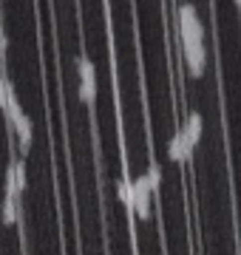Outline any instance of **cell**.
I'll list each match as a JSON object with an SVG mask.
<instances>
[{
  "mask_svg": "<svg viewBox=\"0 0 241 255\" xmlns=\"http://www.w3.org/2000/svg\"><path fill=\"white\" fill-rule=\"evenodd\" d=\"M167 156H170L173 162H187V159L193 156V145H190V139H187L185 128L173 133V139H170V145H167Z\"/></svg>",
  "mask_w": 241,
  "mask_h": 255,
  "instance_id": "2",
  "label": "cell"
},
{
  "mask_svg": "<svg viewBox=\"0 0 241 255\" xmlns=\"http://www.w3.org/2000/svg\"><path fill=\"white\" fill-rule=\"evenodd\" d=\"M185 133L187 139H190V145H199V139H202V114L199 111H193L190 117H187V125H185Z\"/></svg>",
  "mask_w": 241,
  "mask_h": 255,
  "instance_id": "6",
  "label": "cell"
},
{
  "mask_svg": "<svg viewBox=\"0 0 241 255\" xmlns=\"http://www.w3.org/2000/svg\"><path fill=\"white\" fill-rule=\"evenodd\" d=\"M9 170H11V179H14V190H17V196H20V193L26 190V162L20 159V162L11 164Z\"/></svg>",
  "mask_w": 241,
  "mask_h": 255,
  "instance_id": "8",
  "label": "cell"
},
{
  "mask_svg": "<svg viewBox=\"0 0 241 255\" xmlns=\"http://www.w3.org/2000/svg\"><path fill=\"white\" fill-rule=\"evenodd\" d=\"M145 179H148L150 193H159V184H162V167H159V164H150L148 173H145Z\"/></svg>",
  "mask_w": 241,
  "mask_h": 255,
  "instance_id": "11",
  "label": "cell"
},
{
  "mask_svg": "<svg viewBox=\"0 0 241 255\" xmlns=\"http://www.w3.org/2000/svg\"><path fill=\"white\" fill-rule=\"evenodd\" d=\"M14 130H17V139H20V150H23V156L28 153V147H31V136H34V130H31V119H28V114H20L14 122Z\"/></svg>",
  "mask_w": 241,
  "mask_h": 255,
  "instance_id": "4",
  "label": "cell"
},
{
  "mask_svg": "<svg viewBox=\"0 0 241 255\" xmlns=\"http://www.w3.org/2000/svg\"><path fill=\"white\" fill-rule=\"evenodd\" d=\"M185 51V60H187V68L193 77H202L204 74V63H207V54H204V43H187L182 46Z\"/></svg>",
  "mask_w": 241,
  "mask_h": 255,
  "instance_id": "3",
  "label": "cell"
},
{
  "mask_svg": "<svg viewBox=\"0 0 241 255\" xmlns=\"http://www.w3.org/2000/svg\"><path fill=\"white\" fill-rule=\"evenodd\" d=\"M6 46H9V40H6V34H0V57L6 54Z\"/></svg>",
  "mask_w": 241,
  "mask_h": 255,
  "instance_id": "13",
  "label": "cell"
},
{
  "mask_svg": "<svg viewBox=\"0 0 241 255\" xmlns=\"http://www.w3.org/2000/svg\"><path fill=\"white\" fill-rule=\"evenodd\" d=\"M133 216H139V219L150 216V187L145 176H136V182H133Z\"/></svg>",
  "mask_w": 241,
  "mask_h": 255,
  "instance_id": "1",
  "label": "cell"
},
{
  "mask_svg": "<svg viewBox=\"0 0 241 255\" xmlns=\"http://www.w3.org/2000/svg\"><path fill=\"white\" fill-rule=\"evenodd\" d=\"M120 199L125 201L128 213L133 216V182H128V179H122L120 182Z\"/></svg>",
  "mask_w": 241,
  "mask_h": 255,
  "instance_id": "10",
  "label": "cell"
},
{
  "mask_svg": "<svg viewBox=\"0 0 241 255\" xmlns=\"http://www.w3.org/2000/svg\"><path fill=\"white\" fill-rule=\"evenodd\" d=\"M236 6H239V11H241V0H239V3H236Z\"/></svg>",
  "mask_w": 241,
  "mask_h": 255,
  "instance_id": "14",
  "label": "cell"
},
{
  "mask_svg": "<svg viewBox=\"0 0 241 255\" xmlns=\"http://www.w3.org/2000/svg\"><path fill=\"white\" fill-rule=\"evenodd\" d=\"M176 23H179V31H190L193 26H199L196 6H190V3H182V6L176 9Z\"/></svg>",
  "mask_w": 241,
  "mask_h": 255,
  "instance_id": "5",
  "label": "cell"
},
{
  "mask_svg": "<svg viewBox=\"0 0 241 255\" xmlns=\"http://www.w3.org/2000/svg\"><path fill=\"white\" fill-rule=\"evenodd\" d=\"M80 100L85 105H94V100H97V80H80Z\"/></svg>",
  "mask_w": 241,
  "mask_h": 255,
  "instance_id": "9",
  "label": "cell"
},
{
  "mask_svg": "<svg viewBox=\"0 0 241 255\" xmlns=\"http://www.w3.org/2000/svg\"><path fill=\"white\" fill-rule=\"evenodd\" d=\"M17 216H20L17 199H11V196H6V199H3V216H0V221H3L6 227H11V224L17 221Z\"/></svg>",
  "mask_w": 241,
  "mask_h": 255,
  "instance_id": "7",
  "label": "cell"
},
{
  "mask_svg": "<svg viewBox=\"0 0 241 255\" xmlns=\"http://www.w3.org/2000/svg\"><path fill=\"white\" fill-rule=\"evenodd\" d=\"M9 91H11V85L6 77H0V108L6 111V100H9Z\"/></svg>",
  "mask_w": 241,
  "mask_h": 255,
  "instance_id": "12",
  "label": "cell"
}]
</instances>
